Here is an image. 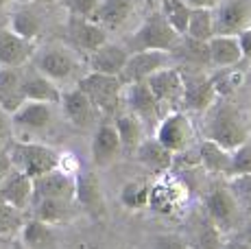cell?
<instances>
[{"mask_svg":"<svg viewBox=\"0 0 251 249\" xmlns=\"http://www.w3.org/2000/svg\"><path fill=\"white\" fill-rule=\"evenodd\" d=\"M205 138L234 151L249 140V123L240 107L227 100H216L205 112Z\"/></svg>","mask_w":251,"mask_h":249,"instance_id":"6da1fadb","label":"cell"},{"mask_svg":"<svg viewBox=\"0 0 251 249\" xmlns=\"http://www.w3.org/2000/svg\"><path fill=\"white\" fill-rule=\"evenodd\" d=\"M33 68L40 75H44L46 79L59 83H68V81L79 79L81 73V57L75 49L61 44H50L44 49L35 50L31 57Z\"/></svg>","mask_w":251,"mask_h":249,"instance_id":"7a4b0ae2","label":"cell"},{"mask_svg":"<svg viewBox=\"0 0 251 249\" xmlns=\"http://www.w3.org/2000/svg\"><path fill=\"white\" fill-rule=\"evenodd\" d=\"M181 35L175 33L171 28V25L166 22V18L162 16V11L149 13L144 18V22L138 26V31L129 37L127 42V50L129 52H138V50H164V52H173L175 46L179 44Z\"/></svg>","mask_w":251,"mask_h":249,"instance_id":"3957f363","label":"cell"},{"mask_svg":"<svg viewBox=\"0 0 251 249\" xmlns=\"http://www.w3.org/2000/svg\"><path fill=\"white\" fill-rule=\"evenodd\" d=\"M76 88L90 99L96 112L100 114H116L123 100L125 83L120 76L114 75H100V73H88L76 79Z\"/></svg>","mask_w":251,"mask_h":249,"instance_id":"277c9868","label":"cell"},{"mask_svg":"<svg viewBox=\"0 0 251 249\" xmlns=\"http://www.w3.org/2000/svg\"><path fill=\"white\" fill-rule=\"evenodd\" d=\"M9 162L13 169L22 171L24 175L35 179V177L57 169L59 153L52 147L40 145V142H16L9 151Z\"/></svg>","mask_w":251,"mask_h":249,"instance_id":"5b68a950","label":"cell"},{"mask_svg":"<svg viewBox=\"0 0 251 249\" xmlns=\"http://www.w3.org/2000/svg\"><path fill=\"white\" fill-rule=\"evenodd\" d=\"M155 140L175 155L195 145V124L183 109H173L162 116L155 127Z\"/></svg>","mask_w":251,"mask_h":249,"instance_id":"8992f818","label":"cell"},{"mask_svg":"<svg viewBox=\"0 0 251 249\" xmlns=\"http://www.w3.org/2000/svg\"><path fill=\"white\" fill-rule=\"evenodd\" d=\"M205 217L210 219L223 234L231 232L238 225L240 203L234 197L227 184H216L205 195Z\"/></svg>","mask_w":251,"mask_h":249,"instance_id":"52a82bcc","label":"cell"},{"mask_svg":"<svg viewBox=\"0 0 251 249\" xmlns=\"http://www.w3.org/2000/svg\"><path fill=\"white\" fill-rule=\"evenodd\" d=\"M75 205L85 212L94 221H103L107 217V203H105V193L99 177L92 171L75 175Z\"/></svg>","mask_w":251,"mask_h":249,"instance_id":"ba28073f","label":"cell"},{"mask_svg":"<svg viewBox=\"0 0 251 249\" xmlns=\"http://www.w3.org/2000/svg\"><path fill=\"white\" fill-rule=\"evenodd\" d=\"M144 83L149 85V90L153 92V97L157 99V103L162 105L166 112L181 107V97H183V75L173 66L157 70L149 76Z\"/></svg>","mask_w":251,"mask_h":249,"instance_id":"9c48e42d","label":"cell"},{"mask_svg":"<svg viewBox=\"0 0 251 249\" xmlns=\"http://www.w3.org/2000/svg\"><path fill=\"white\" fill-rule=\"evenodd\" d=\"M171 52L164 50H138V52H129V59L125 64L123 73H120V81L125 85L129 83H142L149 76L157 70L171 66Z\"/></svg>","mask_w":251,"mask_h":249,"instance_id":"30bf717a","label":"cell"},{"mask_svg":"<svg viewBox=\"0 0 251 249\" xmlns=\"http://www.w3.org/2000/svg\"><path fill=\"white\" fill-rule=\"evenodd\" d=\"M212 13L216 35H238L251 26V0H221Z\"/></svg>","mask_w":251,"mask_h":249,"instance_id":"8fae6325","label":"cell"},{"mask_svg":"<svg viewBox=\"0 0 251 249\" xmlns=\"http://www.w3.org/2000/svg\"><path fill=\"white\" fill-rule=\"evenodd\" d=\"M123 99L127 103L129 112L133 116H138L144 124H151V123H160L162 116L166 114V109L157 103V99L153 97V92L149 90V85L144 83H129L125 85L123 90Z\"/></svg>","mask_w":251,"mask_h":249,"instance_id":"7c38bea8","label":"cell"},{"mask_svg":"<svg viewBox=\"0 0 251 249\" xmlns=\"http://www.w3.org/2000/svg\"><path fill=\"white\" fill-rule=\"evenodd\" d=\"M109 33L103 26H99L94 20L90 18H81V16H72L68 20V42L75 46L79 52H94L96 49H100L103 44H107Z\"/></svg>","mask_w":251,"mask_h":249,"instance_id":"4fadbf2b","label":"cell"},{"mask_svg":"<svg viewBox=\"0 0 251 249\" xmlns=\"http://www.w3.org/2000/svg\"><path fill=\"white\" fill-rule=\"evenodd\" d=\"M186 201V190L179 181L175 179H157L155 184H151L149 188V208L157 214H164V217H171L177 210L183 205Z\"/></svg>","mask_w":251,"mask_h":249,"instance_id":"5bb4252c","label":"cell"},{"mask_svg":"<svg viewBox=\"0 0 251 249\" xmlns=\"http://www.w3.org/2000/svg\"><path fill=\"white\" fill-rule=\"evenodd\" d=\"M92 162L96 169H109L120 155H123V147H120L118 133H116L114 123H103L92 136Z\"/></svg>","mask_w":251,"mask_h":249,"instance_id":"9a60e30c","label":"cell"},{"mask_svg":"<svg viewBox=\"0 0 251 249\" xmlns=\"http://www.w3.org/2000/svg\"><path fill=\"white\" fill-rule=\"evenodd\" d=\"M219 100L207 76H183L181 109L190 114H205Z\"/></svg>","mask_w":251,"mask_h":249,"instance_id":"2e32d148","label":"cell"},{"mask_svg":"<svg viewBox=\"0 0 251 249\" xmlns=\"http://www.w3.org/2000/svg\"><path fill=\"white\" fill-rule=\"evenodd\" d=\"M40 199H75V175L59 169L33 179V201Z\"/></svg>","mask_w":251,"mask_h":249,"instance_id":"e0dca14e","label":"cell"},{"mask_svg":"<svg viewBox=\"0 0 251 249\" xmlns=\"http://www.w3.org/2000/svg\"><path fill=\"white\" fill-rule=\"evenodd\" d=\"M140 0H100L90 20H94L105 31H118L131 20Z\"/></svg>","mask_w":251,"mask_h":249,"instance_id":"ac0fdd59","label":"cell"},{"mask_svg":"<svg viewBox=\"0 0 251 249\" xmlns=\"http://www.w3.org/2000/svg\"><path fill=\"white\" fill-rule=\"evenodd\" d=\"M52 118V105L50 103H42V100H24L20 107L11 114V124L16 129L22 131H44L50 127Z\"/></svg>","mask_w":251,"mask_h":249,"instance_id":"d6986e66","label":"cell"},{"mask_svg":"<svg viewBox=\"0 0 251 249\" xmlns=\"http://www.w3.org/2000/svg\"><path fill=\"white\" fill-rule=\"evenodd\" d=\"M129 59V50L127 46L120 44H103L100 49H96L94 52L88 55V68L90 73H100V75H114L120 76L125 64Z\"/></svg>","mask_w":251,"mask_h":249,"instance_id":"ffe728a7","label":"cell"},{"mask_svg":"<svg viewBox=\"0 0 251 249\" xmlns=\"http://www.w3.org/2000/svg\"><path fill=\"white\" fill-rule=\"evenodd\" d=\"M33 52H35L33 42L16 35L9 28H0V66L22 68L26 61H31Z\"/></svg>","mask_w":251,"mask_h":249,"instance_id":"44dd1931","label":"cell"},{"mask_svg":"<svg viewBox=\"0 0 251 249\" xmlns=\"http://www.w3.org/2000/svg\"><path fill=\"white\" fill-rule=\"evenodd\" d=\"M0 199H4L13 208L24 212L28 208V203L33 201V179L11 166L7 177L0 181Z\"/></svg>","mask_w":251,"mask_h":249,"instance_id":"7402d4cb","label":"cell"},{"mask_svg":"<svg viewBox=\"0 0 251 249\" xmlns=\"http://www.w3.org/2000/svg\"><path fill=\"white\" fill-rule=\"evenodd\" d=\"M59 105H61V109H64L66 118H68L75 127H88L96 118V114H99L94 109V105L90 103V99L85 97L76 85L66 90V92H61Z\"/></svg>","mask_w":251,"mask_h":249,"instance_id":"603a6c76","label":"cell"},{"mask_svg":"<svg viewBox=\"0 0 251 249\" xmlns=\"http://www.w3.org/2000/svg\"><path fill=\"white\" fill-rule=\"evenodd\" d=\"M22 94L24 100H42V103L57 105L61 99V90L55 81L46 79L44 75H40L35 68H31L28 73H22Z\"/></svg>","mask_w":251,"mask_h":249,"instance_id":"cb8c5ba5","label":"cell"},{"mask_svg":"<svg viewBox=\"0 0 251 249\" xmlns=\"http://www.w3.org/2000/svg\"><path fill=\"white\" fill-rule=\"evenodd\" d=\"M24 103L22 94V70L0 66V107L11 116Z\"/></svg>","mask_w":251,"mask_h":249,"instance_id":"d4e9b609","label":"cell"},{"mask_svg":"<svg viewBox=\"0 0 251 249\" xmlns=\"http://www.w3.org/2000/svg\"><path fill=\"white\" fill-rule=\"evenodd\" d=\"M133 155H136V160L140 164L147 166L153 173H168V171L173 169V153L168 151L166 147H162L160 142L155 140V136L144 138Z\"/></svg>","mask_w":251,"mask_h":249,"instance_id":"484cf974","label":"cell"},{"mask_svg":"<svg viewBox=\"0 0 251 249\" xmlns=\"http://www.w3.org/2000/svg\"><path fill=\"white\" fill-rule=\"evenodd\" d=\"M197 153H199V166L203 171L212 175H225L227 177L229 171V162H231V151L225 149V147L216 145L214 140H203L197 147Z\"/></svg>","mask_w":251,"mask_h":249,"instance_id":"4316f807","label":"cell"},{"mask_svg":"<svg viewBox=\"0 0 251 249\" xmlns=\"http://www.w3.org/2000/svg\"><path fill=\"white\" fill-rule=\"evenodd\" d=\"M35 203V219L48 225L70 223L76 214V205L72 199H40Z\"/></svg>","mask_w":251,"mask_h":249,"instance_id":"83f0119b","label":"cell"},{"mask_svg":"<svg viewBox=\"0 0 251 249\" xmlns=\"http://www.w3.org/2000/svg\"><path fill=\"white\" fill-rule=\"evenodd\" d=\"M114 127H116V133H118L123 153L133 155L140 147V142L144 140V123L138 116H133L131 112H127V114H118L116 116Z\"/></svg>","mask_w":251,"mask_h":249,"instance_id":"f1b7e54d","label":"cell"},{"mask_svg":"<svg viewBox=\"0 0 251 249\" xmlns=\"http://www.w3.org/2000/svg\"><path fill=\"white\" fill-rule=\"evenodd\" d=\"M207 52H210V64L216 68H229L243 61L236 35H214L207 42Z\"/></svg>","mask_w":251,"mask_h":249,"instance_id":"f546056e","label":"cell"},{"mask_svg":"<svg viewBox=\"0 0 251 249\" xmlns=\"http://www.w3.org/2000/svg\"><path fill=\"white\" fill-rule=\"evenodd\" d=\"M20 241L26 249H46L55 243V234H52V225H48L40 219H28L20 227Z\"/></svg>","mask_w":251,"mask_h":249,"instance_id":"4dcf8cb0","label":"cell"},{"mask_svg":"<svg viewBox=\"0 0 251 249\" xmlns=\"http://www.w3.org/2000/svg\"><path fill=\"white\" fill-rule=\"evenodd\" d=\"M173 59H179L181 64H190L195 68H203L205 64H210V52H207V42L192 40L188 35H181L179 44L175 46V50L171 52Z\"/></svg>","mask_w":251,"mask_h":249,"instance_id":"1f68e13d","label":"cell"},{"mask_svg":"<svg viewBox=\"0 0 251 249\" xmlns=\"http://www.w3.org/2000/svg\"><path fill=\"white\" fill-rule=\"evenodd\" d=\"M9 31H13L16 35L24 37V40L33 42L42 33V18L33 9H18L11 13L9 20Z\"/></svg>","mask_w":251,"mask_h":249,"instance_id":"d6a6232c","label":"cell"},{"mask_svg":"<svg viewBox=\"0 0 251 249\" xmlns=\"http://www.w3.org/2000/svg\"><path fill=\"white\" fill-rule=\"evenodd\" d=\"M212 88H214L216 97H231L236 90L243 85L245 73L238 70V66H229V68H216L212 75H207Z\"/></svg>","mask_w":251,"mask_h":249,"instance_id":"836d02e7","label":"cell"},{"mask_svg":"<svg viewBox=\"0 0 251 249\" xmlns=\"http://www.w3.org/2000/svg\"><path fill=\"white\" fill-rule=\"evenodd\" d=\"M186 35L199 42H210L216 35L214 31V13L212 9H192L188 18Z\"/></svg>","mask_w":251,"mask_h":249,"instance_id":"e575fe53","label":"cell"},{"mask_svg":"<svg viewBox=\"0 0 251 249\" xmlns=\"http://www.w3.org/2000/svg\"><path fill=\"white\" fill-rule=\"evenodd\" d=\"M160 11L166 18V22L171 25V28L179 35H186L188 28V18H190L192 7H188L183 0H162L160 2Z\"/></svg>","mask_w":251,"mask_h":249,"instance_id":"d590c367","label":"cell"},{"mask_svg":"<svg viewBox=\"0 0 251 249\" xmlns=\"http://www.w3.org/2000/svg\"><path fill=\"white\" fill-rule=\"evenodd\" d=\"M149 188H151L149 181H142V179L127 181L123 186V190H120V203L127 210H136V212L149 208Z\"/></svg>","mask_w":251,"mask_h":249,"instance_id":"8d00e7d4","label":"cell"},{"mask_svg":"<svg viewBox=\"0 0 251 249\" xmlns=\"http://www.w3.org/2000/svg\"><path fill=\"white\" fill-rule=\"evenodd\" d=\"M22 223H24L22 210L13 208L11 203H7L4 199H0V238L16 236V234L20 232Z\"/></svg>","mask_w":251,"mask_h":249,"instance_id":"74e56055","label":"cell"},{"mask_svg":"<svg viewBox=\"0 0 251 249\" xmlns=\"http://www.w3.org/2000/svg\"><path fill=\"white\" fill-rule=\"evenodd\" d=\"M197 245H199V249H221L223 247V232H221L205 214L201 217L199 225H197Z\"/></svg>","mask_w":251,"mask_h":249,"instance_id":"f35d334b","label":"cell"},{"mask_svg":"<svg viewBox=\"0 0 251 249\" xmlns=\"http://www.w3.org/2000/svg\"><path fill=\"white\" fill-rule=\"evenodd\" d=\"M247 173H251V138L231 151L227 177H238V175H247Z\"/></svg>","mask_w":251,"mask_h":249,"instance_id":"ab89813d","label":"cell"},{"mask_svg":"<svg viewBox=\"0 0 251 249\" xmlns=\"http://www.w3.org/2000/svg\"><path fill=\"white\" fill-rule=\"evenodd\" d=\"M229 190L234 193V197L238 199L240 205L251 208V173L247 175H238V177H229Z\"/></svg>","mask_w":251,"mask_h":249,"instance_id":"60d3db41","label":"cell"},{"mask_svg":"<svg viewBox=\"0 0 251 249\" xmlns=\"http://www.w3.org/2000/svg\"><path fill=\"white\" fill-rule=\"evenodd\" d=\"M153 249H192V245L179 234H157L153 238Z\"/></svg>","mask_w":251,"mask_h":249,"instance_id":"b9f144b4","label":"cell"},{"mask_svg":"<svg viewBox=\"0 0 251 249\" xmlns=\"http://www.w3.org/2000/svg\"><path fill=\"white\" fill-rule=\"evenodd\" d=\"M100 0H66L72 16H81V18H92L94 9L99 7Z\"/></svg>","mask_w":251,"mask_h":249,"instance_id":"7bdbcfd3","label":"cell"},{"mask_svg":"<svg viewBox=\"0 0 251 249\" xmlns=\"http://www.w3.org/2000/svg\"><path fill=\"white\" fill-rule=\"evenodd\" d=\"M236 42H238V49H240V57H243V61L251 64V26L243 28V31L236 35Z\"/></svg>","mask_w":251,"mask_h":249,"instance_id":"ee69618b","label":"cell"},{"mask_svg":"<svg viewBox=\"0 0 251 249\" xmlns=\"http://www.w3.org/2000/svg\"><path fill=\"white\" fill-rule=\"evenodd\" d=\"M79 162H76V157L72 155V153H59V162H57V169L64 171V173L68 175H76L79 173Z\"/></svg>","mask_w":251,"mask_h":249,"instance_id":"f6af8a7d","label":"cell"},{"mask_svg":"<svg viewBox=\"0 0 251 249\" xmlns=\"http://www.w3.org/2000/svg\"><path fill=\"white\" fill-rule=\"evenodd\" d=\"M11 131H13V124H11V116L0 107V142L9 140L11 138Z\"/></svg>","mask_w":251,"mask_h":249,"instance_id":"bcb514c9","label":"cell"},{"mask_svg":"<svg viewBox=\"0 0 251 249\" xmlns=\"http://www.w3.org/2000/svg\"><path fill=\"white\" fill-rule=\"evenodd\" d=\"M183 2L192 9H214L221 0H183Z\"/></svg>","mask_w":251,"mask_h":249,"instance_id":"7dc6e473","label":"cell"},{"mask_svg":"<svg viewBox=\"0 0 251 249\" xmlns=\"http://www.w3.org/2000/svg\"><path fill=\"white\" fill-rule=\"evenodd\" d=\"M221 249H251V245H247L240 236H236V238H229V241H223Z\"/></svg>","mask_w":251,"mask_h":249,"instance_id":"c3c4849f","label":"cell"},{"mask_svg":"<svg viewBox=\"0 0 251 249\" xmlns=\"http://www.w3.org/2000/svg\"><path fill=\"white\" fill-rule=\"evenodd\" d=\"M11 171V162H9V155H4V157H0V181L7 177V173Z\"/></svg>","mask_w":251,"mask_h":249,"instance_id":"681fc988","label":"cell"},{"mask_svg":"<svg viewBox=\"0 0 251 249\" xmlns=\"http://www.w3.org/2000/svg\"><path fill=\"white\" fill-rule=\"evenodd\" d=\"M238 236L243 238V241L247 243V245H251V221H249L247 225H245L243 229H240V234H238Z\"/></svg>","mask_w":251,"mask_h":249,"instance_id":"f907efd6","label":"cell"},{"mask_svg":"<svg viewBox=\"0 0 251 249\" xmlns=\"http://www.w3.org/2000/svg\"><path fill=\"white\" fill-rule=\"evenodd\" d=\"M31 2H52V0H31Z\"/></svg>","mask_w":251,"mask_h":249,"instance_id":"816d5d0a","label":"cell"},{"mask_svg":"<svg viewBox=\"0 0 251 249\" xmlns=\"http://www.w3.org/2000/svg\"><path fill=\"white\" fill-rule=\"evenodd\" d=\"M7 2H9V0H0V9H2L4 4H7Z\"/></svg>","mask_w":251,"mask_h":249,"instance_id":"f5cc1de1","label":"cell"},{"mask_svg":"<svg viewBox=\"0 0 251 249\" xmlns=\"http://www.w3.org/2000/svg\"><path fill=\"white\" fill-rule=\"evenodd\" d=\"M94 249H105V247H94Z\"/></svg>","mask_w":251,"mask_h":249,"instance_id":"db71d44e","label":"cell"},{"mask_svg":"<svg viewBox=\"0 0 251 249\" xmlns=\"http://www.w3.org/2000/svg\"><path fill=\"white\" fill-rule=\"evenodd\" d=\"M160 2H162V0H160Z\"/></svg>","mask_w":251,"mask_h":249,"instance_id":"11a10c76","label":"cell"}]
</instances>
